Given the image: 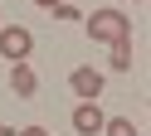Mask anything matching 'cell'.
I'll list each match as a JSON object with an SVG mask.
<instances>
[{"mask_svg": "<svg viewBox=\"0 0 151 136\" xmlns=\"http://www.w3.org/2000/svg\"><path fill=\"white\" fill-rule=\"evenodd\" d=\"M83 29H88L93 44H117V39H132V19L122 15V10H112V5L93 10V15L83 19Z\"/></svg>", "mask_w": 151, "mask_h": 136, "instance_id": "6da1fadb", "label": "cell"}, {"mask_svg": "<svg viewBox=\"0 0 151 136\" xmlns=\"http://www.w3.org/2000/svg\"><path fill=\"white\" fill-rule=\"evenodd\" d=\"M34 54V34L24 24H0V58H10V63H24Z\"/></svg>", "mask_w": 151, "mask_h": 136, "instance_id": "7a4b0ae2", "label": "cell"}, {"mask_svg": "<svg viewBox=\"0 0 151 136\" xmlns=\"http://www.w3.org/2000/svg\"><path fill=\"white\" fill-rule=\"evenodd\" d=\"M68 87L83 97V102H98L102 87H107V73H102V68H73V73H68Z\"/></svg>", "mask_w": 151, "mask_h": 136, "instance_id": "3957f363", "label": "cell"}, {"mask_svg": "<svg viewBox=\"0 0 151 136\" xmlns=\"http://www.w3.org/2000/svg\"><path fill=\"white\" fill-rule=\"evenodd\" d=\"M102 122H107V117H102V107H98V102L73 107V131H78V136H98V131H102Z\"/></svg>", "mask_w": 151, "mask_h": 136, "instance_id": "277c9868", "label": "cell"}, {"mask_svg": "<svg viewBox=\"0 0 151 136\" xmlns=\"http://www.w3.org/2000/svg\"><path fill=\"white\" fill-rule=\"evenodd\" d=\"M10 87H15V97H34V92H39L34 68H29V63H15V68H10Z\"/></svg>", "mask_w": 151, "mask_h": 136, "instance_id": "5b68a950", "label": "cell"}, {"mask_svg": "<svg viewBox=\"0 0 151 136\" xmlns=\"http://www.w3.org/2000/svg\"><path fill=\"white\" fill-rule=\"evenodd\" d=\"M107 68H117V73H127L132 68V39H117V44H107Z\"/></svg>", "mask_w": 151, "mask_h": 136, "instance_id": "8992f818", "label": "cell"}, {"mask_svg": "<svg viewBox=\"0 0 151 136\" xmlns=\"http://www.w3.org/2000/svg\"><path fill=\"white\" fill-rule=\"evenodd\" d=\"M102 131L107 136H141L137 126H132V117H112V122H102Z\"/></svg>", "mask_w": 151, "mask_h": 136, "instance_id": "52a82bcc", "label": "cell"}, {"mask_svg": "<svg viewBox=\"0 0 151 136\" xmlns=\"http://www.w3.org/2000/svg\"><path fill=\"white\" fill-rule=\"evenodd\" d=\"M15 136H49L44 126H24V131H15Z\"/></svg>", "mask_w": 151, "mask_h": 136, "instance_id": "ba28073f", "label": "cell"}, {"mask_svg": "<svg viewBox=\"0 0 151 136\" xmlns=\"http://www.w3.org/2000/svg\"><path fill=\"white\" fill-rule=\"evenodd\" d=\"M34 5H39V10H54V5H63V0H34Z\"/></svg>", "mask_w": 151, "mask_h": 136, "instance_id": "9c48e42d", "label": "cell"}, {"mask_svg": "<svg viewBox=\"0 0 151 136\" xmlns=\"http://www.w3.org/2000/svg\"><path fill=\"white\" fill-rule=\"evenodd\" d=\"M0 136H15V126H5V122H0Z\"/></svg>", "mask_w": 151, "mask_h": 136, "instance_id": "30bf717a", "label": "cell"}]
</instances>
